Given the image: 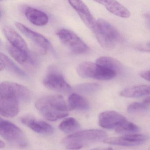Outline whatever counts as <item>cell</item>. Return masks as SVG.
<instances>
[{"instance_id":"cell-1","label":"cell","mask_w":150,"mask_h":150,"mask_svg":"<svg viewBox=\"0 0 150 150\" xmlns=\"http://www.w3.org/2000/svg\"><path fill=\"white\" fill-rule=\"evenodd\" d=\"M30 94L24 86L14 82L3 81L0 85V113L5 117H15L20 110V103H27Z\"/></svg>"},{"instance_id":"cell-2","label":"cell","mask_w":150,"mask_h":150,"mask_svg":"<svg viewBox=\"0 0 150 150\" xmlns=\"http://www.w3.org/2000/svg\"><path fill=\"white\" fill-rule=\"evenodd\" d=\"M36 108L47 120L55 121L66 117L71 110L63 96L59 95L46 96L35 103Z\"/></svg>"},{"instance_id":"cell-3","label":"cell","mask_w":150,"mask_h":150,"mask_svg":"<svg viewBox=\"0 0 150 150\" xmlns=\"http://www.w3.org/2000/svg\"><path fill=\"white\" fill-rule=\"evenodd\" d=\"M107 137V133L102 130L86 129L65 137L62 142L68 150H79L89 143L103 141Z\"/></svg>"},{"instance_id":"cell-4","label":"cell","mask_w":150,"mask_h":150,"mask_svg":"<svg viewBox=\"0 0 150 150\" xmlns=\"http://www.w3.org/2000/svg\"><path fill=\"white\" fill-rule=\"evenodd\" d=\"M100 45L106 50H112L122 41V36L117 29L102 19L96 21L93 30Z\"/></svg>"},{"instance_id":"cell-5","label":"cell","mask_w":150,"mask_h":150,"mask_svg":"<svg viewBox=\"0 0 150 150\" xmlns=\"http://www.w3.org/2000/svg\"><path fill=\"white\" fill-rule=\"evenodd\" d=\"M76 71L78 75L82 78L99 80H110L114 79L117 75L113 71L91 62L81 63L77 67Z\"/></svg>"},{"instance_id":"cell-6","label":"cell","mask_w":150,"mask_h":150,"mask_svg":"<svg viewBox=\"0 0 150 150\" xmlns=\"http://www.w3.org/2000/svg\"><path fill=\"white\" fill-rule=\"evenodd\" d=\"M0 135L11 144L24 148L28 144L27 139L21 129L9 121L1 118Z\"/></svg>"},{"instance_id":"cell-7","label":"cell","mask_w":150,"mask_h":150,"mask_svg":"<svg viewBox=\"0 0 150 150\" xmlns=\"http://www.w3.org/2000/svg\"><path fill=\"white\" fill-rule=\"evenodd\" d=\"M57 35L64 45L73 52L80 54L86 52L88 50V47L84 41L69 30H59Z\"/></svg>"},{"instance_id":"cell-8","label":"cell","mask_w":150,"mask_h":150,"mask_svg":"<svg viewBox=\"0 0 150 150\" xmlns=\"http://www.w3.org/2000/svg\"><path fill=\"white\" fill-rule=\"evenodd\" d=\"M43 83L45 87L54 91L69 93L72 90L71 87L62 74L54 70L50 71L46 74Z\"/></svg>"},{"instance_id":"cell-9","label":"cell","mask_w":150,"mask_h":150,"mask_svg":"<svg viewBox=\"0 0 150 150\" xmlns=\"http://www.w3.org/2000/svg\"><path fill=\"white\" fill-rule=\"evenodd\" d=\"M127 120L122 115L113 110L104 111L99 117V125L108 129H116Z\"/></svg>"},{"instance_id":"cell-10","label":"cell","mask_w":150,"mask_h":150,"mask_svg":"<svg viewBox=\"0 0 150 150\" xmlns=\"http://www.w3.org/2000/svg\"><path fill=\"white\" fill-rule=\"evenodd\" d=\"M70 5L75 10L84 24L93 31L96 25V21L86 4L81 1H69Z\"/></svg>"},{"instance_id":"cell-11","label":"cell","mask_w":150,"mask_h":150,"mask_svg":"<svg viewBox=\"0 0 150 150\" xmlns=\"http://www.w3.org/2000/svg\"><path fill=\"white\" fill-rule=\"evenodd\" d=\"M21 121L37 133L51 135L54 132V129L50 124L45 121L37 120L31 115L22 117L21 118Z\"/></svg>"},{"instance_id":"cell-12","label":"cell","mask_w":150,"mask_h":150,"mask_svg":"<svg viewBox=\"0 0 150 150\" xmlns=\"http://www.w3.org/2000/svg\"><path fill=\"white\" fill-rule=\"evenodd\" d=\"M16 26L22 33L44 50H49L52 48L50 42L42 35L31 30L20 23H16Z\"/></svg>"},{"instance_id":"cell-13","label":"cell","mask_w":150,"mask_h":150,"mask_svg":"<svg viewBox=\"0 0 150 150\" xmlns=\"http://www.w3.org/2000/svg\"><path fill=\"white\" fill-rule=\"evenodd\" d=\"M24 14L28 20L36 26H45L49 22L47 15L35 8L26 7L24 9Z\"/></svg>"},{"instance_id":"cell-14","label":"cell","mask_w":150,"mask_h":150,"mask_svg":"<svg viewBox=\"0 0 150 150\" xmlns=\"http://www.w3.org/2000/svg\"><path fill=\"white\" fill-rule=\"evenodd\" d=\"M4 35L12 46L28 52V45L24 39L12 28L6 27L3 29Z\"/></svg>"},{"instance_id":"cell-15","label":"cell","mask_w":150,"mask_h":150,"mask_svg":"<svg viewBox=\"0 0 150 150\" xmlns=\"http://www.w3.org/2000/svg\"><path fill=\"white\" fill-rule=\"evenodd\" d=\"M96 2L105 7L111 13L123 18H128L130 16L129 11L124 6L115 1H96Z\"/></svg>"},{"instance_id":"cell-16","label":"cell","mask_w":150,"mask_h":150,"mask_svg":"<svg viewBox=\"0 0 150 150\" xmlns=\"http://www.w3.org/2000/svg\"><path fill=\"white\" fill-rule=\"evenodd\" d=\"M150 95L149 85L133 86L124 89L120 93V95L125 98H139Z\"/></svg>"},{"instance_id":"cell-17","label":"cell","mask_w":150,"mask_h":150,"mask_svg":"<svg viewBox=\"0 0 150 150\" xmlns=\"http://www.w3.org/2000/svg\"><path fill=\"white\" fill-rule=\"evenodd\" d=\"M68 104L72 110H87L90 108V104L86 99L78 94H71L68 99Z\"/></svg>"},{"instance_id":"cell-18","label":"cell","mask_w":150,"mask_h":150,"mask_svg":"<svg viewBox=\"0 0 150 150\" xmlns=\"http://www.w3.org/2000/svg\"><path fill=\"white\" fill-rule=\"evenodd\" d=\"M0 57L1 71L7 69L20 77L23 78H26L27 77V74L21 69L19 67L17 66L7 56L3 53H1Z\"/></svg>"},{"instance_id":"cell-19","label":"cell","mask_w":150,"mask_h":150,"mask_svg":"<svg viewBox=\"0 0 150 150\" xmlns=\"http://www.w3.org/2000/svg\"><path fill=\"white\" fill-rule=\"evenodd\" d=\"M96 63L99 65L113 71L117 74L121 71L122 69L121 63L117 59L110 57H100L96 59Z\"/></svg>"},{"instance_id":"cell-20","label":"cell","mask_w":150,"mask_h":150,"mask_svg":"<svg viewBox=\"0 0 150 150\" xmlns=\"http://www.w3.org/2000/svg\"><path fill=\"white\" fill-rule=\"evenodd\" d=\"M61 131L66 133L74 132L80 128V125L75 118L73 117L65 118L59 125Z\"/></svg>"},{"instance_id":"cell-21","label":"cell","mask_w":150,"mask_h":150,"mask_svg":"<svg viewBox=\"0 0 150 150\" xmlns=\"http://www.w3.org/2000/svg\"><path fill=\"white\" fill-rule=\"evenodd\" d=\"M7 49L10 56L20 64H26L31 60L28 52L15 48L11 45H8Z\"/></svg>"},{"instance_id":"cell-22","label":"cell","mask_w":150,"mask_h":150,"mask_svg":"<svg viewBox=\"0 0 150 150\" xmlns=\"http://www.w3.org/2000/svg\"><path fill=\"white\" fill-rule=\"evenodd\" d=\"M103 142L105 144H109L125 146H136L140 145L139 143H135L128 140L123 136L107 138Z\"/></svg>"},{"instance_id":"cell-23","label":"cell","mask_w":150,"mask_h":150,"mask_svg":"<svg viewBox=\"0 0 150 150\" xmlns=\"http://www.w3.org/2000/svg\"><path fill=\"white\" fill-rule=\"evenodd\" d=\"M100 87V86L97 83H86L77 85L75 87V89L82 93L91 94L98 91Z\"/></svg>"},{"instance_id":"cell-24","label":"cell","mask_w":150,"mask_h":150,"mask_svg":"<svg viewBox=\"0 0 150 150\" xmlns=\"http://www.w3.org/2000/svg\"><path fill=\"white\" fill-rule=\"evenodd\" d=\"M116 132H131L134 133L137 132L139 131V128L136 125L134 124L131 122H129L128 120L125 121L122 125L115 129Z\"/></svg>"},{"instance_id":"cell-25","label":"cell","mask_w":150,"mask_h":150,"mask_svg":"<svg viewBox=\"0 0 150 150\" xmlns=\"http://www.w3.org/2000/svg\"><path fill=\"white\" fill-rule=\"evenodd\" d=\"M147 109V104L143 103L134 102L130 104L127 108V111L130 113L144 111Z\"/></svg>"},{"instance_id":"cell-26","label":"cell","mask_w":150,"mask_h":150,"mask_svg":"<svg viewBox=\"0 0 150 150\" xmlns=\"http://www.w3.org/2000/svg\"><path fill=\"white\" fill-rule=\"evenodd\" d=\"M123 137L130 141L139 143L140 144H143L148 139V137L147 136L142 135V134H127V135H124Z\"/></svg>"},{"instance_id":"cell-27","label":"cell","mask_w":150,"mask_h":150,"mask_svg":"<svg viewBox=\"0 0 150 150\" xmlns=\"http://www.w3.org/2000/svg\"><path fill=\"white\" fill-rule=\"evenodd\" d=\"M136 49L141 51L150 52V42L138 45L136 46Z\"/></svg>"},{"instance_id":"cell-28","label":"cell","mask_w":150,"mask_h":150,"mask_svg":"<svg viewBox=\"0 0 150 150\" xmlns=\"http://www.w3.org/2000/svg\"><path fill=\"white\" fill-rule=\"evenodd\" d=\"M139 75L141 78L150 82V71H144L141 72L139 73Z\"/></svg>"},{"instance_id":"cell-29","label":"cell","mask_w":150,"mask_h":150,"mask_svg":"<svg viewBox=\"0 0 150 150\" xmlns=\"http://www.w3.org/2000/svg\"><path fill=\"white\" fill-rule=\"evenodd\" d=\"M89 150H114L113 148L110 147H97V148H93Z\"/></svg>"},{"instance_id":"cell-30","label":"cell","mask_w":150,"mask_h":150,"mask_svg":"<svg viewBox=\"0 0 150 150\" xmlns=\"http://www.w3.org/2000/svg\"><path fill=\"white\" fill-rule=\"evenodd\" d=\"M146 19L148 26H149V28L150 29V15H146Z\"/></svg>"},{"instance_id":"cell-31","label":"cell","mask_w":150,"mask_h":150,"mask_svg":"<svg viewBox=\"0 0 150 150\" xmlns=\"http://www.w3.org/2000/svg\"><path fill=\"white\" fill-rule=\"evenodd\" d=\"M143 102L146 104H150V96L146 98L144 100Z\"/></svg>"},{"instance_id":"cell-32","label":"cell","mask_w":150,"mask_h":150,"mask_svg":"<svg viewBox=\"0 0 150 150\" xmlns=\"http://www.w3.org/2000/svg\"><path fill=\"white\" fill-rule=\"evenodd\" d=\"M5 146H6V145H5L4 141H2V140H1V141H0V148L2 149V148H4L5 147Z\"/></svg>"}]
</instances>
